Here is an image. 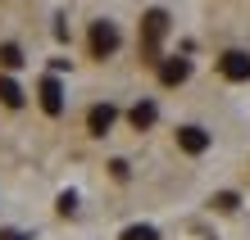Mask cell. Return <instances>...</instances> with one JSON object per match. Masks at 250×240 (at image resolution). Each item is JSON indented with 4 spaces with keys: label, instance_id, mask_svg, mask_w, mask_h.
Listing matches in <instances>:
<instances>
[{
    "label": "cell",
    "instance_id": "8fae6325",
    "mask_svg": "<svg viewBox=\"0 0 250 240\" xmlns=\"http://www.w3.org/2000/svg\"><path fill=\"white\" fill-rule=\"evenodd\" d=\"M119 240H159V231H155V227H127Z\"/></svg>",
    "mask_w": 250,
    "mask_h": 240
},
{
    "label": "cell",
    "instance_id": "3957f363",
    "mask_svg": "<svg viewBox=\"0 0 250 240\" xmlns=\"http://www.w3.org/2000/svg\"><path fill=\"white\" fill-rule=\"evenodd\" d=\"M37 95H41V109H46L50 118H60V113H64V86H60V77H41Z\"/></svg>",
    "mask_w": 250,
    "mask_h": 240
},
{
    "label": "cell",
    "instance_id": "ba28073f",
    "mask_svg": "<svg viewBox=\"0 0 250 240\" xmlns=\"http://www.w3.org/2000/svg\"><path fill=\"white\" fill-rule=\"evenodd\" d=\"M127 118H132V127H137V131H150V127H155V118H159V109H155L150 100H141V104H132V113H127Z\"/></svg>",
    "mask_w": 250,
    "mask_h": 240
},
{
    "label": "cell",
    "instance_id": "9c48e42d",
    "mask_svg": "<svg viewBox=\"0 0 250 240\" xmlns=\"http://www.w3.org/2000/svg\"><path fill=\"white\" fill-rule=\"evenodd\" d=\"M0 104H5V109H23V91H19V82L5 77V73H0Z\"/></svg>",
    "mask_w": 250,
    "mask_h": 240
},
{
    "label": "cell",
    "instance_id": "52a82bcc",
    "mask_svg": "<svg viewBox=\"0 0 250 240\" xmlns=\"http://www.w3.org/2000/svg\"><path fill=\"white\" fill-rule=\"evenodd\" d=\"M187 77H191L187 59H164V64H159V82H164V86H182Z\"/></svg>",
    "mask_w": 250,
    "mask_h": 240
},
{
    "label": "cell",
    "instance_id": "5b68a950",
    "mask_svg": "<svg viewBox=\"0 0 250 240\" xmlns=\"http://www.w3.org/2000/svg\"><path fill=\"white\" fill-rule=\"evenodd\" d=\"M114 118H119L114 104H91V113H86V131H91V136H109Z\"/></svg>",
    "mask_w": 250,
    "mask_h": 240
},
{
    "label": "cell",
    "instance_id": "7c38bea8",
    "mask_svg": "<svg viewBox=\"0 0 250 240\" xmlns=\"http://www.w3.org/2000/svg\"><path fill=\"white\" fill-rule=\"evenodd\" d=\"M241 200H237V195H232V190H223V195H214V208H218V213H232V208H237Z\"/></svg>",
    "mask_w": 250,
    "mask_h": 240
},
{
    "label": "cell",
    "instance_id": "7a4b0ae2",
    "mask_svg": "<svg viewBox=\"0 0 250 240\" xmlns=\"http://www.w3.org/2000/svg\"><path fill=\"white\" fill-rule=\"evenodd\" d=\"M114 50H119V27L105 23V18L91 23V55H96V59H109Z\"/></svg>",
    "mask_w": 250,
    "mask_h": 240
},
{
    "label": "cell",
    "instance_id": "277c9868",
    "mask_svg": "<svg viewBox=\"0 0 250 240\" xmlns=\"http://www.w3.org/2000/svg\"><path fill=\"white\" fill-rule=\"evenodd\" d=\"M218 68H223L228 82H250V55L246 50H228L223 59H218Z\"/></svg>",
    "mask_w": 250,
    "mask_h": 240
},
{
    "label": "cell",
    "instance_id": "30bf717a",
    "mask_svg": "<svg viewBox=\"0 0 250 240\" xmlns=\"http://www.w3.org/2000/svg\"><path fill=\"white\" fill-rule=\"evenodd\" d=\"M23 64H27V59H23V50L14 46V41H5V46H0V68H5V73H14V68H23Z\"/></svg>",
    "mask_w": 250,
    "mask_h": 240
},
{
    "label": "cell",
    "instance_id": "5bb4252c",
    "mask_svg": "<svg viewBox=\"0 0 250 240\" xmlns=\"http://www.w3.org/2000/svg\"><path fill=\"white\" fill-rule=\"evenodd\" d=\"M0 240H23V236L19 231H0Z\"/></svg>",
    "mask_w": 250,
    "mask_h": 240
},
{
    "label": "cell",
    "instance_id": "8992f818",
    "mask_svg": "<svg viewBox=\"0 0 250 240\" xmlns=\"http://www.w3.org/2000/svg\"><path fill=\"white\" fill-rule=\"evenodd\" d=\"M178 149L182 154H205L209 149V131L205 127H178Z\"/></svg>",
    "mask_w": 250,
    "mask_h": 240
},
{
    "label": "cell",
    "instance_id": "6da1fadb",
    "mask_svg": "<svg viewBox=\"0 0 250 240\" xmlns=\"http://www.w3.org/2000/svg\"><path fill=\"white\" fill-rule=\"evenodd\" d=\"M164 37H168V14L164 9H146V18H141V59L146 64H159Z\"/></svg>",
    "mask_w": 250,
    "mask_h": 240
},
{
    "label": "cell",
    "instance_id": "4fadbf2b",
    "mask_svg": "<svg viewBox=\"0 0 250 240\" xmlns=\"http://www.w3.org/2000/svg\"><path fill=\"white\" fill-rule=\"evenodd\" d=\"M73 208H78V195H73V190H64V195H60V213L68 218V213H73Z\"/></svg>",
    "mask_w": 250,
    "mask_h": 240
}]
</instances>
